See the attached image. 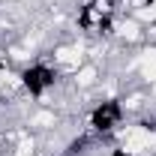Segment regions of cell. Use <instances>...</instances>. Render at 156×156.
I'll return each mask as SVG.
<instances>
[{"mask_svg": "<svg viewBox=\"0 0 156 156\" xmlns=\"http://www.w3.org/2000/svg\"><path fill=\"white\" fill-rule=\"evenodd\" d=\"M153 144H156V132H150V129H129L126 141H123V147L129 153H141V150H147Z\"/></svg>", "mask_w": 156, "mask_h": 156, "instance_id": "1", "label": "cell"}, {"mask_svg": "<svg viewBox=\"0 0 156 156\" xmlns=\"http://www.w3.org/2000/svg\"><path fill=\"white\" fill-rule=\"evenodd\" d=\"M33 126H54V114H48V111H39L33 117Z\"/></svg>", "mask_w": 156, "mask_h": 156, "instance_id": "2", "label": "cell"}, {"mask_svg": "<svg viewBox=\"0 0 156 156\" xmlns=\"http://www.w3.org/2000/svg\"><path fill=\"white\" fill-rule=\"evenodd\" d=\"M120 36H126V39H135V36H138V27H135V21H126V24H120Z\"/></svg>", "mask_w": 156, "mask_h": 156, "instance_id": "3", "label": "cell"}, {"mask_svg": "<svg viewBox=\"0 0 156 156\" xmlns=\"http://www.w3.org/2000/svg\"><path fill=\"white\" fill-rule=\"evenodd\" d=\"M93 78H96V69H90V66H87V69H81V72H78V84H90Z\"/></svg>", "mask_w": 156, "mask_h": 156, "instance_id": "4", "label": "cell"}, {"mask_svg": "<svg viewBox=\"0 0 156 156\" xmlns=\"http://www.w3.org/2000/svg\"><path fill=\"white\" fill-rule=\"evenodd\" d=\"M57 60H60V63H75V51H69V48H60V51H57Z\"/></svg>", "mask_w": 156, "mask_h": 156, "instance_id": "5", "label": "cell"}, {"mask_svg": "<svg viewBox=\"0 0 156 156\" xmlns=\"http://www.w3.org/2000/svg\"><path fill=\"white\" fill-rule=\"evenodd\" d=\"M141 18H156V3L150 6V9H141Z\"/></svg>", "mask_w": 156, "mask_h": 156, "instance_id": "6", "label": "cell"}]
</instances>
